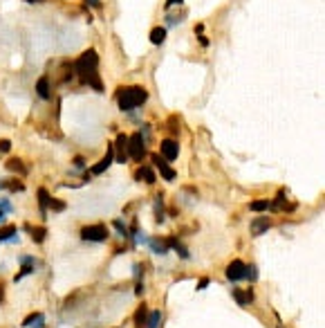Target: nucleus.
Here are the masks:
<instances>
[{
  "label": "nucleus",
  "mask_w": 325,
  "mask_h": 328,
  "mask_svg": "<svg viewBox=\"0 0 325 328\" xmlns=\"http://www.w3.org/2000/svg\"><path fill=\"white\" fill-rule=\"evenodd\" d=\"M99 54L97 49H85V52L79 56L77 61H74V72L79 74V79H81V84L90 86V88H94L97 93H101L103 86H101V79H99Z\"/></svg>",
  "instance_id": "1"
},
{
  "label": "nucleus",
  "mask_w": 325,
  "mask_h": 328,
  "mask_svg": "<svg viewBox=\"0 0 325 328\" xmlns=\"http://www.w3.org/2000/svg\"><path fill=\"white\" fill-rule=\"evenodd\" d=\"M146 101H148V90L141 86H126V88L117 90V103L123 113H132L135 108H139Z\"/></svg>",
  "instance_id": "2"
},
{
  "label": "nucleus",
  "mask_w": 325,
  "mask_h": 328,
  "mask_svg": "<svg viewBox=\"0 0 325 328\" xmlns=\"http://www.w3.org/2000/svg\"><path fill=\"white\" fill-rule=\"evenodd\" d=\"M146 155H148V151H146V138L141 133H132L130 138H128V157H132L135 162H141Z\"/></svg>",
  "instance_id": "3"
},
{
  "label": "nucleus",
  "mask_w": 325,
  "mask_h": 328,
  "mask_svg": "<svg viewBox=\"0 0 325 328\" xmlns=\"http://www.w3.org/2000/svg\"><path fill=\"white\" fill-rule=\"evenodd\" d=\"M108 236H110V232H108V227L103 225V223L87 225V227H83V230H81V238L90 240V243H103V240H108Z\"/></svg>",
  "instance_id": "4"
},
{
  "label": "nucleus",
  "mask_w": 325,
  "mask_h": 328,
  "mask_svg": "<svg viewBox=\"0 0 325 328\" xmlns=\"http://www.w3.org/2000/svg\"><path fill=\"white\" fill-rule=\"evenodd\" d=\"M151 162H153V167H155L157 171L162 173V178H164L166 182H173L175 178H177V171H175V169L170 167L168 160H164V157H162L160 153H153V155H151Z\"/></svg>",
  "instance_id": "5"
},
{
  "label": "nucleus",
  "mask_w": 325,
  "mask_h": 328,
  "mask_svg": "<svg viewBox=\"0 0 325 328\" xmlns=\"http://www.w3.org/2000/svg\"><path fill=\"white\" fill-rule=\"evenodd\" d=\"M160 153H162V157H164V160H168V162L177 160V155H180V144H177V140H170V138L162 140Z\"/></svg>",
  "instance_id": "6"
},
{
  "label": "nucleus",
  "mask_w": 325,
  "mask_h": 328,
  "mask_svg": "<svg viewBox=\"0 0 325 328\" xmlns=\"http://www.w3.org/2000/svg\"><path fill=\"white\" fill-rule=\"evenodd\" d=\"M112 148L117 151V162L119 164H126L128 162V135L126 133H119L117 135V142L112 144Z\"/></svg>",
  "instance_id": "7"
},
{
  "label": "nucleus",
  "mask_w": 325,
  "mask_h": 328,
  "mask_svg": "<svg viewBox=\"0 0 325 328\" xmlns=\"http://www.w3.org/2000/svg\"><path fill=\"white\" fill-rule=\"evenodd\" d=\"M224 275H227V279L231 281V283H236V281L244 279V263L243 261H231V263L227 265V270H224Z\"/></svg>",
  "instance_id": "8"
},
{
  "label": "nucleus",
  "mask_w": 325,
  "mask_h": 328,
  "mask_svg": "<svg viewBox=\"0 0 325 328\" xmlns=\"http://www.w3.org/2000/svg\"><path fill=\"white\" fill-rule=\"evenodd\" d=\"M112 160H115V148H112V144H110V146H108L106 157H101V160H99L97 164L92 167V176H101V173H106L108 169H110Z\"/></svg>",
  "instance_id": "9"
},
{
  "label": "nucleus",
  "mask_w": 325,
  "mask_h": 328,
  "mask_svg": "<svg viewBox=\"0 0 325 328\" xmlns=\"http://www.w3.org/2000/svg\"><path fill=\"white\" fill-rule=\"evenodd\" d=\"M231 294H233V299L238 301V306H249L253 301V290L251 288H247V290H243V288H233L231 290Z\"/></svg>",
  "instance_id": "10"
},
{
  "label": "nucleus",
  "mask_w": 325,
  "mask_h": 328,
  "mask_svg": "<svg viewBox=\"0 0 325 328\" xmlns=\"http://www.w3.org/2000/svg\"><path fill=\"white\" fill-rule=\"evenodd\" d=\"M135 180H146V185H155L157 178H155V171H153L148 164H141V167L135 171Z\"/></svg>",
  "instance_id": "11"
},
{
  "label": "nucleus",
  "mask_w": 325,
  "mask_h": 328,
  "mask_svg": "<svg viewBox=\"0 0 325 328\" xmlns=\"http://www.w3.org/2000/svg\"><path fill=\"white\" fill-rule=\"evenodd\" d=\"M269 227H272V221H269V218H253L251 221V236H262Z\"/></svg>",
  "instance_id": "12"
},
{
  "label": "nucleus",
  "mask_w": 325,
  "mask_h": 328,
  "mask_svg": "<svg viewBox=\"0 0 325 328\" xmlns=\"http://www.w3.org/2000/svg\"><path fill=\"white\" fill-rule=\"evenodd\" d=\"M36 93H39L41 99H52V88H49V77H41L39 81H36Z\"/></svg>",
  "instance_id": "13"
},
{
  "label": "nucleus",
  "mask_w": 325,
  "mask_h": 328,
  "mask_svg": "<svg viewBox=\"0 0 325 328\" xmlns=\"http://www.w3.org/2000/svg\"><path fill=\"white\" fill-rule=\"evenodd\" d=\"M166 245H168V250H175L177 252V254L182 256V259H189V250H186L184 245L180 243V238H175V236H168V238H166Z\"/></svg>",
  "instance_id": "14"
},
{
  "label": "nucleus",
  "mask_w": 325,
  "mask_h": 328,
  "mask_svg": "<svg viewBox=\"0 0 325 328\" xmlns=\"http://www.w3.org/2000/svg\"><path fill=\"white\" fill-rule=\"evenodd\" d=\"M5 167L9 169L11 173H18V176H27V167L23 164V160H20V157H9Z\"/></svg>",
  "instance_id": "15"
},
{
  "label": "nucleus",
  "mask_w": 325,
  "mask_h": 328,
  "mask_svg": "<svg viewBox=\"0 0 325 328\" xmlns=\"http://www.w3.org/2000/svg\"><path fill=\"white\" fill-rule=\"evenodd\" d=\"M148 306L146 304H141L139 308L135 310V317H132V322H135V328H146V317H148Z\"/></svg>",
  "instance_id": "16"
},
{
  "label": "nucleus",
  "mask_w": 325,
  "mask_h": 328,
  "mask_svg": "<svg viewBox=\"0 0 325 328\" xmlns=\"http://www.w3.org/2000/svg\"><path fill=\"white\" fill-rule=\"evenodd\" d=\"M148 245H151V250L155 252L157 256H166V254H168V245H166V240H160V238H148Z\"/></svg>",
  "instance_id": "17"
},
{
  "label": "nucleus",
  "mask_w": 325,
  "mask_h": 328,
  "mask_svg": "<svg viewBox=\"0 0 325 328\" xmlns=\"http://www.w3.org/2000/svg\"><path fill=\"white\" fill-rule=\"evenodd\" d=\"M25 230L29 232V236H32V240H34V243H43L45 236H47V230H45V227H32V225H25Z\"/></svg>",
  "instance_id": "18"
},
{
  "label": "nucleus",
  "mask_w": 325,
  "mask_h": 328,
  "mask_svg": "<svg viewBox=\"0 0 325 328\" xmlns=\"http://www.w3.org/2000/svg\"><path fill=\"white\" fill-rule=\"evenodd\" d=\"M14 236H18V227L16 225H2L0 227V243H7Z\"/></svg>",
  "instance_id": "19"
},
{
  "label": "nucleus",
  "mask_w": 325,
  "mask_h": 328,
  "mask_svg": "<svg viewBox=\"0 0 325 328\" xmlns=\"http://www.w3.org/2000/svg\"><path fill=\"white\" fill-rule=\"evenodd\" d=\"M269 202H272V200H267V198H258V200L249 202V211L262 214V211H267V209H269Z\"/></svg>",
  "instance_id": "20"
},
{
  "label": "nucleus",
  "mask_w": 325,
  "mask_h": 328,
  "mask_svg": "<svg viewBox=\"0 0 325 328\" xmlns=\"http://www.w3.org/2000/svg\"><path fill=\"white\" fill-rule=\"evenodd\" d=\"M285 202H287V193H285V191H278V196L274 198V202H269V209L283 211V209H285Z\"/></svg>",
  "instance_id": "21"
},
{
  "label": "nucleus",
  "mask_w": 325,
  "mask_h": 328,
  "mask_svg": "<svg viewBox=\"0 0 325 328\" xmlns=\"http://www.w3.org/2000/svg\"><path fill=\"white\" fill-rule=\"evenodd\" d=\"M166 41V27H153L151 32V43L153 45H162Z\"/></svg>",
  "instance_id": "22"
},
{
  "label": "nucleus",
  "mask_w": 325,
  "mask_h": 328,
  "mask_svg": "<svg viewBox=\"0 0 325 328\" xmlns=\"http://www.w3.org/2000/svg\"><path fill=\"white\" fill-rule=\"evenodd\" d=\"M160 322H162V313L160 310H153L146 317V328H160Z\"/></svg>",
  "instance_id": "23"
},
{
  "label": "nucleus",
  "mask_w": 325,
  "mask_h": 328,
  "mask_svg": "<svg viewBox=\"0 0 325 328\" xmlns=\"http://www.w3.org/2000/svg\"><path fill=\"white\" fill-rule=\"evenodd\" d=\"M155 221L157 223H164L166 221V214H164V200H162V196L155 198Z\"/></svg>",
  "instance_id": "24"
},
{
  "label": "nucleus",
  "mask_w": 325,
  "mask_h": 328,
  "mask_svg": "<svg viewBox=\"0 0 325 328\" xmlns=\"http://www.w3.org/2000/svg\"><path fill=\"white\" fill-rule=\"evenodd\" d=\"M47 207H49V209H52V211H56V214H61V211H65V209H68L65 200H61V198H49Z\"/></svg>",
  "instance_id": "25"
},
{
  "label": "nucleus",
  "mask_w": 325,
  "mask_h": 328,
  "mask_svg": "<svg viewBox=\"0 0 325 328\" xmlns=\"http://www.w3.org/2000/svg\"><path fill=\"white\" fill-rule=\"evenodd\" d=\"M244 279H249L253 283V281H258V268L253 263L244 265Z\"/></svg>",
  "instance_id": "26"
},
{
  "label": "nucleus",
  "mask_w": 325,
  "mask_h": 328,
  "mask_svg": "<svg viewBox=\"0 0 325 328\" xmlns=\"http://www.w3.org/2000/svg\"><path fill=\"white\" fill-rule=\"evenodd\" d=\"M49 193H47V189H39V205H41V209H47V202H49Z\"/></svg>",
  "instance_id": "27"
},
{
  "label": "nucleus",
  "mask_w": 325,
  "mask_h": 328,
  "mask_svg": "<svg viewBox=\"0 0 325 328\" xmlns=\"http://www.w3.org/2000/svg\"><path fill=\"white\" fill-rule=\"evenodd\" d=\"M112 225H115V230L119 232V234H122V238H130V232H128V227L123 225V223L119 221V218H117V221L112 223Z\"/></svg>",
  "instance_id": "28"
},
{
  "label": "nucleus",
  "mask_w": 325,
  "mask_h": 328,
  "mask_svg": "<svg viewBox=\"0 0 325 328\" xmlns=\"http://www.w3.org/2000/svg\"><path fill=\"white\" fill-rule=\"evenodd\" d=\"M5 182V189H9V191H23L25 189V185L20 180H2Z\"/></svg>",
  "instance_id": "29"
},
{
  "label": "nucleus",
  "mask_w": 325,
  "mask_h": 328,
  "mask_svg": "<svg viewBox=\"0 0 325 328\" xmlns=\"http://www.w3.org/2000/svg\"><path fill=\"white\" fill-rule=\"evenodd\" d=\"M39 317H41V313H32V315H27V317L23 319V328H29V326H32V324H34Z\"/></svg>",
  "instance_id": "30"
},
{
  "label": "nucleus",
  "mask_w": 325,
  "mask_h": 328,
  "mask_svg": "<svg viewBox=\"0 0 325 328\" xmlns=\"http://www.w3.org/2000/svg\"><path fill=\"white\" fill-rule=\"evenodd\" d=\"M0 211H5V214H11V211H14V207H11V202L7 200V198H0Z\"/></svg>",
  "instance_id": "31"
},
{
  "label": "nucleus",
  "mask_w": 325,
  "mask_h": 328,
  "mask_svg": "<svg viewBox=\"0 0 325 328\" xmlns=\"http://www.w3.org/2000/svg\"><path fill=\"white\" fill-rule=\"evenodd\" d=\"M11 151V142L9 140H0V153H9Z\"/></svg>",
  "instance_id": "32"
},
{
  "label": "nucleus",
  "mask_w": 325,
  "mask_h": 328,
  "mask_svg": "<svg viewBox=\"0 0 325 328\" xmlns=\"http://www.w3.org/2000/svg\"><path fill=\"white\" fill-rule=\"evenodd\" d=\"M74 167H77V169H83V167H85V160H83L81 155L74 157Z\"/></svg>",
  "instance_id": "33"
},
{
  "label": "nucleus",
  "mask_w": 325,
  "mask_h": 328,
  "mask_svg": "<svg viewBox=\"0 0 325 328\" xmlns=\"http://www.w3.org/2000/svg\"><path fill=\"white\" fill-rule=\"evenodd\" d=\"M182 2H184V0H166V7H168V9L170 7H180Z\"/></svg>",
  "instance_id": "34"
},
{
  "label": "nucleus",
  "mask_w": 325,
  "mask_h": 328,
  "mask_svg": "<svg viewBox=\"0 0 325 328\" xmlns=\"http://www.w3.org/2000/svg\"><path fill=\"white\" fill-rule=\"evenodd\" d=\"M85 2H87V7H94V9L101 7V0H85Z\"/></svg>",
  "instance_id": "35"
},
{
  "label": "nucleus",
  "mask_w": 325,
  "mask_h": 328,
  "mask_svg": "<svg viewBox=\"0 0 325 328\" xmlns=\"http://www.w3.org/2000/svg\"><path fill=\"white\" fill-rule=\"evenodd\" d=\"M209 283H211L209 279H202V281H200V283H198V290H204V288H206V285H209Z\"/></svg>",
  "instance_id": "36"
},
{
  "label": "nucleus",
  "mask_w": 325,
  "mask_h": 328,
  "mask_svg": "<svg viewBox=\"0 0 325 328\" xmlns=\"http://www.w3.org/2000/svg\"><path fill=\"white\" fill-rule=\"evenodd\" d=\"M135 294H139V297L144 294V283H137L135 285Z\"/></svg>",
  "instance_id": "37"
},
{
  "label": "nucleus",
  "mask_w": 325,
  "mask_h": 328,
  "mask_svg": "<svg viewBox=\"0 0 325 328\" xmlns=\"http://www.w3.org/2000/svg\"><path fill=\"white\" fill-rule=\"evenodd\" d=\"M200 43H202L204 47H206V45H209V39H206V36H200Z\"/></svg>",
  "instance_id": "38"
},
{
  "label": "nucleus",
  "mask_w": 325,
  "mask_h": 328,
  "mask_svg": "<svg viewBox=\"0 0 325 328\" xmlns=\"http://www.w3.org/2000/svg\"><path fill=\"white\" fill-rule=\"evenodd\" d=\"M2 299H5V288L0 285V304H2Z\"/></svg>",
  "instance_id": "39"
},
{
  "label": "nucleus",
  "mask_w": 325,
  "mask_h": 328,
  "mask_svg": "<svg viewBox=\"0 0 325 328\" xmlns=\"http://www.w3.org/2000/svg\"><path fill=\"white\" fill-rule=\"evenodd\" d=\"M5 216H7V214H5V211H0V223L5 221Z\"/></svg>",
  "instance_id": "40"
},
{
  "label": "nucleus",
  "mask_w": 325,
  "mask_h": 328,
  "mask_svg": "<svg viewBox=\"0 0 325 328\" xmlns=\"http://www.w3.org/2000/svg\"><path fill=\"white\" fill-rule=\"evenodd\" d=\"M25 2H29V5H34V2H41V0H25Z\"/></svg>",
  "instance_id": "41"
}]
</instances>
